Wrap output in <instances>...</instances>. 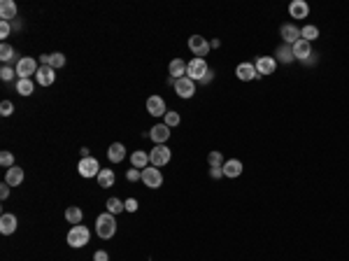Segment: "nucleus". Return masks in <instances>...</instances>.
Masks as SVG:
<instances>
[{
  "instance_id": "nucleus-47",
  "label": "nucleus",
  "mask_w": 349,
  "mask_h": 261,
  "mask_svg": "<svg viewBox=\"0 0 349 261\" xmlns=\"http://www.w3.org/2000/svg\"><path fill=\"white\" fill-rule=\"evenodd\" d=\"M79 152H81V159H89V156H91V154H89V152H91V149H89V147H81Z\"/></svg>"
},
{
  "instance_id": "nucleus-18",
  "label": "nucleus",
  "mask_w": 349,
  "mask_h": 261,
  "mask_svg": "<svg viewBox=\"0 0 349 261\" xmlns=\"http://www.w3.org/2000/svg\"><path fill=\"white\" fill-rule=\"evenodd\" d=\"M16 226H19V222H16L14 214L7 212L0 217V233H2V236H12V233L16 231Z\"/></svg>"
},
{
  "instance_id": "nucleus-26",
  "label": "nucleus",
  "mask_w": 349,
  "mask_h": 261,
  "mask_svg": "<svg viewBox=\"0 0 349 261\" xmlns=\"http://www.w3.org/2000/svg\"><path fill=\"white\" fill-rule=\"evenodd\" d=\"M168 72H170V77H174V80H182V77H186V63L182 59H173L170 65H168Z\"/></svg>"
},
{
  "instance_id": "nucleus-31",
  "label": "nucleus",
  "mask_w": 349,
  "mask_h": 261,
  "mask_svg": "<svg viewBox=\"0 0 349 261\" xmlns=\"http://www.w3.org/2000/svg\"><path fill=\"white\" fill-rule=\"evenodd\" d=\"M65 219H68L70 224H81V210L77 208V205H70L68 210H65Z\"/></svg>"
},
{
  "instance_id": "nucleus-39",
  "label": "nucleus",
  "mask_w": 349,
  "mask_h": 261,
  "mask_svg": "<svg viewBox=\"0 0 349 261\" xmlns=\"http://www.w3.org/2000/svg\"><path fill=\"white\" fill-rule=\"evenodd\" d=\"M10 33H12V24H10V21H0V37L5 40V37H10Z\"/></svg>"
},
{
  "instance_id": "nucleus-16",
  "label": "nucleus",
  "mask_w": 349,
  "mask_h": 261,
  "mask_svg": "<svg viewBox=\"0 0 349 261\" xmlns=\"http://www.w3.org/2000/svg\"><path fill=\"white\" fill-rule=\"evenodd\" d=\"M16 12H19V7H16L14 0H2L0 2V21H10L12 24V19H16Z\"/></svg>"
},
{
  "instance_id": "nucleus-25",
  "label": "nucleus",
  "mask_w": 349,
  "mask_h": 261,
  "mask_svg": "<svg viewBox=\"0 0 349 261\" xmlns=\"http://www.w3.org/2000/svg\"><path fill=\"white\" fill-rule=\"evenodd\" d=\"M275 54H277V56H275L277 63H291V61L296 59V56H293V45H284V42L277 47Z\"/></svg>"
},
{
  "instance_id": "nucleus-4",
  "label": "nucleus",
  "mask_w": 349,
  "mask_h": 261,
  "mask_svg": "<svg viewBox=\"0 0 349 261\" xmlns=\"http://www.w3.org/2000/svg\"><path fill=\"white\" fill-rule=\"evenodd\" d=\"M207 70H209V65H207V61L205 59H193V61L186 63V77L193 80V82H200Z\"/></svg>"
},
{
  "instance_id": "nucleus-17",
  "label": "nucleus",
  "mask_w": 349,
  "mask_h": 261,
  "mask_svg": "<svg viewBox=\"0 0 349 261\" xmlns=\"http://www.w3.org/2000/svg\"><path fill=\"white\" fill-rule=\"evenodd\" d=\"M149 138L156 145H165L168 143V138H170V129H168L165 124H156V126L149 130Z\"/></svg>"
},
{
  "instance_id": "nucleus-27",
  "label": "nucleus",
  "mask_w": 349,
  "mask_h": 261,
  "mask_svg": "<svg viewBox=\"0 0 349 261\" xmlns=\"http://www.w3.org/2000/svg\"><path fill=\"white\" fill-rule=\"evenodd\" d=\"M98 187H103V189H110L112 184H114V170L112 168H103L100 173H98Z\"/></svg>"
},
{
  "instance_id": "nucleus-40",
  "label": "nucleus",
  "mask_w": 349,
  "mask_h": 261,
  "mask_svg": "<svg viewBox=\"0 0 349 261\" xmlns=\"http://www.w3.org/2000/svg\"><path fill=\"white\" fill-rule=\"evenodd\" d=\"M126 212H135V210H138V201H135V198H126Z\"/></svg>"
},
{
  "instance_id": "nucleus-10",
  "label": "nucleus",
  "mask_w": 349,
  "mask_h": 261,
  "mask_svg": "<svg viewBox=\"0 0 349 261\" xmlns=\"http://www.w3.org/2000/svg\"><path fill=\"white\" fill-rule=\"evenodd\" d=\"M279 35L284 40V45H296L301 40V28L296 24H284L279 28Z\"/></svg>"
},
{
  "instance_id": "nucleus-3",
  "label": "nucleus",
  "mask_w": 349,
  "mask_h": 261,
  "mask_svg": "<svg viewBox=\"0 0 349 261\" xmlns=\"http://www.w3.org/2000/svg\"><path fill=\"white\" fill-rule=\"evenodd\" d=\"M16 75H19V80H31V75H37L40 70V65H37V61L33 56H23V59L16 61Z\"/></svg>"
},
{
  "instance_id": "nucleus-23",
  "label": "nucleus",
  "mask_w": 349,
  "mask_h": 261,
  "mask_svg": "<svg viewBox=\"0 0 349 261\" xmlns=\"http://www.w3.org/2000/svg\"><path fill=\"white\" fill-rule=\"evenodd\" d=\"M130 163H133V168H138V170H144V168L151 163V159L144 149H138V152L130 154Z\"/></svg>"
},
{
  "instance_id": "nucleus-13",
  "label": "nucleus",
  "mask_w": 349,
  "mask_h": 261,
  "mask_svg": "<svg viewBox=\"0 0 349 261\" xmlns=\"http://www.w3.org/2000/svg\"><path fill=\"white\" fill-rule=\"evenodd\" d=\"M54 80H56V70L51 65H40V70L35 75V82L40 84V86H51Z\"/></svg>"
},
{
  "instance_id": "nucleus-46",
  "label": "nucleus",
  "mask_w": 349,
  "mask_h": 261,
  "mask_svg": "<svg viewBox=\"0 0 349 261\" xmlns=\"http://www.w3.org/2000/svg\"><path fill=\"white\" fill-rule=\"evenodd\" d=\"M302 63H305V65H314V63H317V54H312L310 59H305Z\"/></svg>"
},
{
  "instance_id": "nucleus-36",
  "label": "nucleus",
  "mask_w": 349,
  "mask_h": 261,
  "mask_svg": "<svg viewBox=\"0 0 349 261\" xmlns=\"http://www.w3.org/2000/svg\"><path fill=\"white\" fill-rule=\"evenodd\" d=\"M12 112H14V105H12L10 100H2V103H0V114H2V117H10Z\"/></svg>"
},
{
  "instance_id": "nucleus-15",
  "label": "nucleus",
  "mask_w": 349,
  "mask_h": 261,
  "mask_svg": "<svg viewBox=\"0 0 349 261\" xmlns=\"http://www.w3.org/2000/svg\"><path fill=\"white\" fill-rule=\"evenodd\" d=\"M289 14L291 19L296 21V19H307V14H310V5L305 2V0H293L289 5Z\"/></svg>"
},
{
  "instance_id": "nucleus-5",
  "label": "nucleus",
  "mask_w": 349,
  "mask_h": 261,
  "mask_svg": "<svg viewBox=\"0 0 349 261\" xmlns=\"http://www.w3.org/2000/svg\"><path fill=\"white\" fill-rule=\"evenodd\" d=\"M142 182H144V187H149V189H159V187H163V173H161V168L147 166L144 170H142Z\"/></svg>"
},
{
  "instance_id": "nucleus-41",
  "label": "nucleus",
  "mask_w": 349,
  "mask_h": 261,
  "mask_svg": "<svg viewBox=\"0 0 349 261\" xmlns=\"http://www.w3.org/2000/svg\"><path fill=\"white\" fill-rule=\"evenodd\" d=\"M93 261H110V254H107L105 249H98V252L93 254Z\"/></svg>"
},
{
  "instance_id": "nucleus-28",
  "label": "nucleus",
  "mask_w": 349,
  "mask_h": 261,
  "mask_svg": "<svg viewBox=\"0 0 349 261\" xmlns=\"http://www.w3.org/2000/svg\"><path fill=\"white\" fill-rule=\"evenodd\" d=\"M16 94H19V96H31V94H35L33 80H16Z\"/></svg>"
},
{
  "instance_id": "nucleus-14",
  "label": "nucleus",
  "mask_w": 349,
  "mask_h": 261,
  "mask_svg": "<svg viewBox=\"0 0 349 261\" xmlns=\"http://www.w3.org/2000/svg\"><path fill=\"white\" fill-rule=\"evenodd\" d=\"M254 65H256V72L263 77V75H272V72H275V68H277V61L272 59V56H258Z\"/></svg>"
},
{
  "instance_id": "nucleus-38",
  "label": "nucleus",
  "mask_w": 349,
  "mask_h": 261,
  "mask_svg": "<svg viewBox=\"0 0 349 261\" xmlns=\"http://www.w3.org/2000/svg\"><path fill=\"white\" fill-rule=\"evenodd\" d=\"M126 179L128 182H138V179H142V170H138V168H130L126 173Z\"/></svg>"
},
{
  "instance_id": "nucleus-24",
  "label": "nucleus",
  "mask_w": 349,
  "mask_h": 261,
  "mask_svg": "<svg viewBox=\"0 0 349 261\" xmlns=\"http://www.w3.org/2000/svg\"><path fill=\"white\" fill-rule=\"evenodd\" d=\"M5 182H7L10 187H19V184L23 182V168H19V166L7 168V173H5Z\"/></svg>"
},
{
  "instance_id": "nucleus-44",
  "label": "nucleus",
  "mask_w": 349,
  "mask_h": 261,
  "mask_svg": "<svg viewBox=\"0 0 349 261\" xmlns=\"http://www.w3.org/2000/svg\"><path fill=\"white\" fill-rule=\"evenodd\" d=\"M7 196H10V184H7V182H5V184H0V198H2V201H5V198H7Z\"/></svg>"
},
{
  "instance_id": "nucleus-42",
  "label": "nucleus",
  "mask_w": 349,
  "mask_h": 261,
  "mask_svg": "<svg viewBox=\"0 0 349 261\" xmlns=\"http://www.w3.org/2000/svg\"><path fill=\"white\" fill-rule=\"evenodd\" d=\"M209 178H212V179L223 178V168H209Z\"/></svg>"
},
{
  "instance_id": "nucleus-45",
  "label": "nucleus",
  "mask_w": 349,
  "mask_h": 261,
  "mask_svg": "<svg viewBox=\"0 0 349 261\" xmlns=\"http://www.w3.org/2000/svg\"><path fill=\"white\" fill-rule=\"evenodd\" d=\"M209 47H212V49H219V47H221V40H219V37L209 40Z\"/></svg>"
},
{
  "instance_id": "nucleus-6",
  "label": "nucleus",
  "mask_w": 349,
  "mask_h": 261,
  "mask_svg": "<svg viewBox=\"0 0 349 261\" xmlns=\"http://www.w3.org/2000/svg\"><path fill=\"white\" fill-rule=\"evenodd\" d=\"M149 159H151V166L163 168L165 163H170V159H173V152H170L165 145H156V147H154V149L149 152Z\"/></svg>"
},
{
  "instance_id": "nucleus-9",
  "label": "nucleus",
  "mask_w": 349,
  "mask_h": 261,
  "mask_svg": "<svg viewBox=\"0 0 349 261\" xmlns=\"http://www.w3.org/2000/svg\"><path fill=\"white\" fill-rule=\"evenodd\" d=\"M235 75L240 82H252V80H261V75L256 72V65L254 63H238L235 68Z\"/></svg>"
},
{
  "instance_id": "nucleus-34",
  "label": "nucleus",
  "mask_w": 349,
  "mask_h": 261,
  "mask_svg": "<svg viewBox=\"0 0 349 261\" xmlns=\"http://www.w3.org/2000/svg\"><path fill=\"white\" fill-rule=\"evenodd\" d=\"M179 121H182V119H179V112H165V117H163V124H165L168 129H174Z\"/></svg>"
},
{
  "instance_id": "nucleus-11",
  "label": "nucleus",
  "mask_w": 349,
  "mask_h": 261,
  "mask_svg": "<svg viewBox=\"0 0 349 261\" xmlns=\"http://www.w3.org/2000/svg\"><path fill=\"white\" fill-rule=\"evenodd\" d=\"M174 94L179 96V98H191V96L196 94V82L189 80V77L177 80V84H174Z\"/></svg>"
},
{
  "instance_id": "nucleus-43",
  "label": "nucleus",
  "mask_w": 349,
  "mask_h": 261,
  "mask_svg": "<svg viewBox=\"0 0 349 261\" xmlns=\"http://www.w3.org/2000/svg\"><path fill=\"white\" fill-rule=\"evenodd\" d=\"M212 80H214V70H212V68H209V70L205 72V77H203V80H200V84H203V86H205V84H212Z\"/></svg>"
},
{
  "instance_id": "nucleus-7",
  "label": "nucleus",
  "mask_w": 349,
  "mask_h": 261,
  "mask_svg": "<svg viewBox=\"0 0 349 261\" xmlns=\"http://www.w3.org/2000/svg\"><path fill=\"white\" fill-rule=\"evenodd\" d=\"M77 170H79L81 178L91 179V178H98V173H100L103 168H100V163H98L93 156H89V159H81L79 166H77Z\"/></svg>"
},
{
  "instance_id": "nucleus-29",
  "label": "nucleus",
  "mask_w": 349,
  "mask_h": 261,
  "mask_svg": "<svg viewBox=\"0 0 349 261\" xmlns=\"http://www.w3.org/2000/svg\"><path fill=\"white\" fill-rule=\"evenodd\" d=\"M301 37H302V40H307V42L312 45L314 40L319 37V28H317V26H312V24L302 26V28H301Z\"/></svg>"
},
{
  "instance_id": "nucleus-22",
  "label": "nucleus",
  "mask_w": 349,
  "mask_h": 261,
  "mask_svg": "<svg viewBox=\"0 0 349 261\" xmlns=\"http://www.w3.org/2000/svg\"><path fill=\"white\" fill-rule=\"evenodd\" d=\"M107 159H110L112 163H121V161L126 159V147H124L121 143L110 145V149H107Z\"/></svg>"
},
{
  "instance_id": "nucleus-2",
  "label": "nucleus",
  "mask_w": 349,
  "mask_h": 261,
  "mask_svg": "<svg viewBox=\"0 0 349 261\" xmlns=\"http://www.w3.org/2000/svg\"><path fill=\"white\" fill-rule=\"evenodd\" d=\"M89 240H91V231H89L84 224L72 226V228L68 231V245L70 247L79 249V247H84V245H89Z\"/></svg>"
},
{
  "instance_id": "nucleus-1",
  "label": "nucleus",
  "mask_w": 349,
  "mask_h": 261,
  "mask_svg": "<svg viewBox=\"0 0 349 261\" xmlns=\"http://www.w3.org/2000/svg\"><path fill=\"white\" fill-rule=\"evenodd\" d=\"M95 233L103 238V240H110V238L116 233V219L114 214L103 212L98 219H95Z\"/></svg>"
},
{
  "instance_id": "nucleus-21",
  "label": "nucleus",
  "mask_w": 349,
  "mask_h": 261,
  "mask_svg": "<svg viewBox=\"0 0 349 261\" xmlns=\"http://www.w3.org/2000/svg\"><path fill=\"white\" fill-rule=\"evenodd\" d=\"M40 61H42V65H51L54 70L65 65V56H63L61 51H54V54H42V56H40Z\"/></svg>"
},
{
  "instance_id": "nucleus-12",
  "label": "nucleus",
  "mask_w": 349,
  "mask_h": 261,
  "mask_svg": "<svg viewBox=\"0 0 349 261\" xmlns=\"http://www.w3.org/2000/svg\"><path fill=\"white\" fill-rule=\"evenodd\" d=\"M147 112H149L151 117H165V100H163L161 96H149L147 98Z\"/></svg>"
},
{
  "instance_id": "nucleus-33",
  "label": "nucleus",
  "mask_w": 349,
  "mask_h": 261,
  "mask_svg": "<svg viewBox=\"0 0 349 261\" xmlns=\"http://www.w3.org/2000/svg\"><path fill=\"white\" fill-rule=\"evenodd\" d=\"M14 56H16V51H14L7 42H2V47H0V61H2V63H10Z\"/></svg>"
},
{
  "instance_id": "nucleus-37",
  "label": "nucleus",
  "mask_w": 349,
  "mask_h": 261,
  "mask_svg": "<svg viewBox=\"0 0 349 261\" xmlns=\"http://www.w3.org/2000/svg\"><path fill=\"white\" fill-rule=\"evenodd\" d=\"M0 163L5 168H12L14 166V156H12L10 152H2V154H0Z\"/></svg>"
},
{
  "instance_id": "nucleus-8",
  "label": "nucleus",
  "mask_w": 349,
  "mask_h": 261,
  "mask_svg": "<svg viewBox=\"0 0 349 261\" xmlns=\"http://www.w3.org/2000/svg\"><path fill=\"white\" fill-rule=\"evenodd\" d=\"M189 49L196 54V59H205L212 47H209V42L203 35H191L189 37Z\"/></svg>"
},
{
  "instance_id": "nucleus-19",
  "label": "nucleus",
  "mask_w": 349,
  "mask_h": 261,
  "mask_svg": "<svg viewBox=\"0 0 349 261\" xmlns=\"http://www.w3.org/2000/svg\"><path fill=\"white\" fill-rule=\"evenodd\" d=\"M242 175V161H238V159H228L226 163H223V178H240Z\"/></svg>"
},
{
  "instance_id": "nucleus-30",
  "label": "nucleus",
  "mask_w": 349,
  "mask_h": 261,
  "mask_svg": "<svg viewBox=\"0 0 349 261\" xmlns=\"http://www.w3.org/2000/svg\"><path fill=\"white\" fill-rule=\"evenodd\" d=\"M107 212L110 214H119V212H124L126 210V203L121 201V198H107Z\"/></svg>"
},
{
  "instance_id": "nucleus-32",
  "label": "nucleus",
  "mask_w": 349,
  "mask_h": 261,
  "mask_svg": "<svg viewBox=\"0 0 349 261\" xmlns=\"http://www.w3.org/2000/svg\"><path fill=\"white\" fill-rule=\"evenodd\" d=\"M207 163H209V168H223V156H221V152L219 149H214V152H209L207 154Z\"/></svg>"
},
{
  "instance_id": "nucleus-35",
  "label": "nucleus",
  "mask_w": 349,
  "mask_h": 261,
  "mask_svg": "<svg viewBox=\"0 0 349 261\" xmlns=\"http://www.w3.org/2000/svg\"><path fill=\"white\" fill-rule=\"evenodd\" d=\"M14 75H16V70H12L10 65H2V70H0V80H2V82H12Z\"/></svg>"
},
{
  "instance_id": "nucleus-20",
  "label": "nucleus",
  "mask_w": 349,
  "mask_h": 261,
  "mask_svg": "<svg viewBox=\"0 0 349 261\" xmlns=\"http://www.w3.org/2000/svg\"><path fill=\"white\" fill-rule=\"evenodd\" d=\"M293 56H296L298 61L310 59V56H312V45H310L307 40H302V37H301V40L293 45Z\"/></svg>"
}]
</instances>
